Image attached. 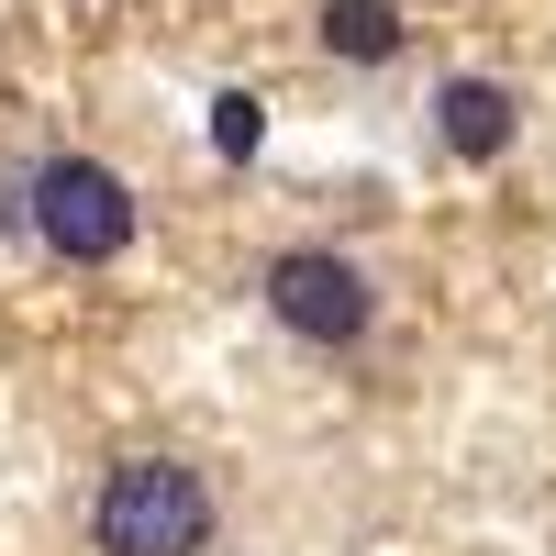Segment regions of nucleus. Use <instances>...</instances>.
I'll return each instance as SVG.
<instances>
[{
    "label": "nucleus",
    "mask_w": 556,
    "mask_h": 556,
    "mask_svg": "<svg viewBox=\"0 0 556 556\" xmlns=\"http://www.w3.org/2000/svg\"><path fill=\"white\" fill-rule=\"evenodd\" d=\"M89 534L101 556H201L212 545V479L178 468V456H123L89 501Z\"/></svg>",
    "instance_id": "nucleus-1"
},
{
    "label": "nucleus",
    "mask_w": 556,
    "mask_h": 556,
    "mask_svg": "<svg viewBox=\"0 0 556 556\" xmlns=\"http://www.w3.org/2000/svg\"><path fill=\"white\" fill-rule=\"evenodd\" d=\"M34 235L67 267H112L134 245V190L101 156H34Z\"/></svg>",
    "instance_id": "nucleus-2"
},
{
    "label": "nucleus",
    "mask_w": 556,
    "mask_h": 556,
    "mask_svg": "<svg viewBox=\"0 0 556 556\" xmlns=\"http://www.w3.org/2000/svg\"><path fill=\"white\" fill-rule=\"evenodd\" d=\"M256 301L278 334H301V345H356L367 323H379V290H367V267L334 256V245H278L267 278H256Z\"/></svg>",
    "instance_id": "nucleus-3"
},
{
    "label": "nucleus",
    "mask_w": 556,
    "mask_h": 556,
    "mask_svg": "<svg viewBox=\"0 0 556 556\" xmlns=\"http://www.w3.org/2000/svg\"><path fill=\"white\" fill-rule=\"evenodd\" d=\"M513 134H523V101H513V78H445L434 89V156H513Z\"/></svg>",
    "instance_id": "nucleus-4"
},
{
    "label": "nucleus",
    "mask_w": 556,
    "mask_h": 556,
    "mask_svg": "<svg viewBox=\"0 0 556 556\" xmlns=\"http://www.w3.org/2000/svg\"><path fill=\"white\" fill-rule=\"evenodd\" d=\"M323 56L390 67V56H401V0H323Z\"/></svg>",
    "instance_id": "nucleus-5"
},
{
    "label": "nucleus",
    "mask_w": 556,
    "mask_h": 556,
    "mask_svg": "<svg viewBox=\"0 0 556 556\" xmlns=\"http://www.w3.org/2000/svg\"><path fill=\"white\" fill-rule=\"evenodd\" d=\"M256 134H267L256 89H223V101H212V156H223V167H245V156H256Z\"/></svg>",
    "instance_id": "nucleus-6"
},
{
    "label": "nucleus",
    "mask_w": 556,
    "mask_h": 556,
    "mask_svg": "<svg viewBox=\"0 0 556 556\" xmlns=\"http://www.w3.org/2000/svg\"><path fill=\"white\" fill-rule=\"evenodd\" d=\"M0 235H34V167H0Z\"/></svg>",
    "instance_id": "nucleus-7"
}]
</instances>
